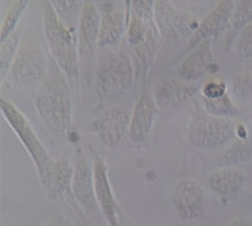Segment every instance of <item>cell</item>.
I'll list each match as a JSON object with an SVG mask.
<instances>
[{"mask_svg":"<svg viewBox=\"0 0 252 226\" xmlns=\"http://www.w3.org/2000/svg\"><path fill=\"white\" fill-rule=\"evenodd\" d=\"M36 108L45 125L54 131L67 129L71 117V100L64 76L57 70L48 75L36 97Z\"/></svg>","mask_w":252,"mask_h":226,"instance_id":"cell-1","label":"cell"},{"mask_svg":"<svg viewBox=\"0 0 252 226\" xmlns=\"http://www.w3.org/2000/svg\"><path fill=\"white\" fill-rule=\"evenodd\" d=\"M128 41L143 66L151 60L157 46L153 1H132Z\"/></svg>","mask_w":252,"mask_h":226,"instance_id":"cell-2","label":"cell"},{"mask_svg":"<svg viewBox=\"0 0 252 226\" xmlns=\"http://www.w3.org/2000/svg\"><path fill=\"white\" fill-rule=\"evenodd\" d=\"M236 127L230 118L200 114L191 118L187 139L193 147L200 150L219 149L237 137Z\"/></svg>","mask_w":252,"mask_h":226,"instance_id":"cell-3","label":"cell"},{"mask_svg":"<svg viewBox=\"0 0 252 226\" xmlns=\"http://www.w3.org/2000/svg\"><path fill=\"white\" fill-rule=\"evenodd\" d=\"M133 72L126 56L111 53L104 56L95 75L97 92L102 98L115 100L120 98L132 87Z\"/></svg>","mask_w":252,"mask_h":226,"instance_id":"cell-4","label":"cell"},{"mask_svg":"<svg viewBox=\"0 0 252 226\" xmlns=\"http://www.w3.org/2000/svg\"><path fill=\"white\" fill-rule=\"evenodd\" d=\"M47 41L60 68L69 75L78 73V59L73 35L59 19L52 3L43 1Z\"/></svg>","mask_w":252,"mask_h":226,"instance_id":"cell-5","label":"cell"},{"mask_svg":"<svg viewBox=\"0 0 252 226\" xmlns=\"http://www.w3.org/2000/svg\"><path fill=\"white\" fill-rule=\"evenodd\" d=\"M1 108L7 121L11 124L20 140L24 143L36 162L43 183L49 186L55 170L56 163L52 162L41 145L31 126L23 115L12 104L2 98Z\"/></svg>","mask_w":252,"mask_h":226,"instance_id":"cell-6","label":"cell"},{"mask_svg":"<svg viewBox=\"0 0 252 226\" xmlns=\"http://www.w3.org/2000/svg\"><path fill=\"white\" fill-rule=\"evenodd\" d=\"M153 16L155 24L165 38H179L193 31L195 32L199 26L192 16L179 11L167 1L154 2Z\"/></svg>","mask_w":252,"mask_h":226,"instance_id":"cell-7","label":"cell"},{"mask_svg":"<svg viewBox=\"0 0 252 226\" xmlns=\"http://www.w3.org/2000/svg\"><path fill=\"white\" fill-rule=\"evenodd\" d=\"M172 201L180 218L191 221L197 220L204 212L206 194L198 182L193 179H182L174 189Z\"/></svg>","mask_w":252,"mask_h":226,"instance_id":"cell-8","label":"cell"},{"mask_svg":"<svg viewBox=\"0 0 252 226\" xmlns=\"http://www.w3.org/2000/svg\"><path fill=\"white\" fill-rule=\"evenodd\" d=\"M19 49L11 68L13 76L26 85L37 82L45 69V57L40 47L29 41Z\"/></svg>","mask_w":252,"mask_h":226,"instance_id":"cell-9","label":"cell"},{"mask_svg":"<svg viewBox=\"0 0 252 226\" xmlns=\"http://www.w3.org/2000/svg\"><path fill=\"white\" fill-rule=\"evenodd\" d=\"M91 127L104 144L116 147L127 132L129 118L122 109H110L94 121Z\"/></svg>","mask_w":252,"mask_h":226,"instance_id":"cell-10","label":"cell"},{"mask_svg":"<svg viewBox=\"0 0 252 226\" xmlns=\"http://www.w3.org/2000/svg\"><path fill=\"white\" fill-rule=\"evenodd\" d=\"M235 2L232 1H220L210 13L199 24L193 33L189 45L194 48L202 41L209 39L211 36L222 31L231 22Z\"/></svg>","mask_w":252,"mask_h":226,"instance_id":"cell-11","label":"cell"},{"mask_svg":"<svg viewBox=\"0 0 252 226\" xmlns=\"http://www.w3.org/2000/svg\"><path fill=\"white\" fill-rule=\"evenodd\" d=\"M214 63L212 41L205 40L193 48L178 68V75L186 81H195L203 78Z\"/></svg>","mask_w":252,"mask_h":226,"instance_id":"cell-12","label":"cell"},{"mask_svg":"<svg viewBox=\"0 0 252 226\" xmlns=\"http://www.w3.org/2000/svg\"><path fill=\"white\" fill-rule=\"evenodd\" d=\"M158 110L153 97L147 92L140 96L129 122V135L135 143L144 141L153 127Z\"/></svg>","mask_w":252,"mask_h":226,"instance_id":"cell-13","label":"cell"},{"mask_svg":"<svg viewBox=\"0 0 252 226\" xmlns=\"http://www.w3.org/2000/svg\"><path fill=\"white\" fill-rule=\"evenodd\" d=\"M246 177L243 171L234 167L220 168L208 177L209 188L222 200L235 197L244 185Z\"/></svg>","mask_w":252,"mask_h":226,"instance_id":"cell-14","label":"cell"},{"mask_svg":"<svg viewBox=\"0 0 252 226\" xmlns=\"http://www.w3.org/2000/svg\"><path fill=\"white\" fill-rule=\"evenodd\" d=\"M194 87L172 80L160 81L155 90V101L160 107L179 109L195 95Z\"/></svg>","mask_w":252,"mask_h":226,"instance_id":"cell-15","label":"cell"},{"mask_svg":"<svg viewBox=\"0 0 252 226\" xmlns=\"http://www.w3.org/2000/svg\"><path fill=\"white\" fill-rule=\"evenodd\" d=\"M94 188L97 200L110 226H119L116 218V202L107 178V169L104 161L97 155L94 168Z\"/></svg>","mask_w":252,"mask_h":226,"instance_id":"cell-16","label":"cell"},{"mask_svg":"<svg viewBox=\"0 0 252 226\" xmlns=\"http://www.w3.org/2000/svg\"><path fill=\"white\" fill-rule=\"evenodd\" d=\"M99 16L95 6L91 2H85L80 15V45L84 53L94 51L98 41L100 28Z\"/></svg>","mask_w":252,"mask_h":226,"instance_id":"cell-17","label":"cell"},{"mask_svg":"<svg viewBox=\"0 0 252 226\" xmlns=\"http://www.w3.org/2000/svg\"><path fill=\"white\" fill-rule=\"evenodd\" d=\"M124 28V14L120 10L110 7L104 13L100 22L97 45L107 47L116 44Z\"/></svg>","mask_w":252,"mask_h":226,"instance_id":"cell-18","label":"cell"},{"mask_svg":"<svg viewBox=\"0 0 252 226\" xmlns=\"http://www.w3.org/2000/svg\"><path fill=\"white\" fill-rule=\"evenodd\" d=\"M91 171L85 161L76 165L73 180V190L75 196L86 208H92L95 204V188L93 186Z\"/></svg>","mask_w":252,"mask_h":226,"instance_id":"cell-19","label":"cell"},{"mask_svg":"<svg viewBox=\"0 0 252 226\" xmlns=\"http://www.w3.org/2000/svg\"><path fill=\"white\" fill-rule=\"evenodd\" d=\"M252 158V140H239L225 149L220 157V168L234 167L248 162Z\"/></svg>","mask_w":252,"mask_h":226,"instance_id":"cell-20","label":"cell"},{"mask_svg":"<svg viewBox=\"0 0 252 226\" xmlns=\"http://www.w3.org/2000/svg\"><path fill=\"white\" fill-rule=\"evenodd\" d=\"M202 101L209 115L213 116L230 118L238 115V109L227 93L222 97L214 100L202 97Z\"/></svg>","mask_w":252,"mask_h":226,"instance_id":"cell-21","label":"cell"},{"mask_svg":"<svg viewBox=\"0 0 252 226\" xmlns=\"http://www.w3.org/2000/svg\"><path fill=\"white\" fill-rule=\"evenodd\" d=\"M232 92L236 97L242 102L252 98V72L244 71L236 74L232 79Z\"/></svg>","mask_w":252,"mask_h":226,"instance_id":"cell-22","label":"cell"},{"mask_svg":"<svg viewBox=\"0 0 252 226\" xmlns=\"http://www.w3.org/2000/svg\"><path fill=\"white\" fill-rule=\"evenodd\" d=\"M28 3L29 2L26 0L15 1L10 7L1 28V42H4L10 35H12L11 32L14 31L23 11L26 10Z\"/></svg>","mask_w":252,"mask_h":226,"instance_id":"cell-23","label":"cell"},{"mask_svg":"<svg viewBox=\"0 0 252 226\" xmlns=\"http://www.w3.org/2000/svg\"><path fill=\"white\" fill-rule=\"evenodd\" d=\"M19 38L16 35H11L1 45V78L3 81L7 72L12 66L15 59V53L18 47Z\"/></svg>","mask_w":252,"mask_h":226,"instance_id":"cell-24","label":"cell"},{"mask_svg":"<svg viewBox=\"0 0 252 226\" xmlns=\"http://www.w3.org/2000/svg\"><path fill=\"white\" fill-rule=\"evenodd\" d=\"M252 22V1H237L231 18V27L235 30L246 28Z\"/></svg>","mask_w":252,"mask_h":226,"instance_id":"cell-25","label":"cell"},{"mask_svg":"<svg viewBox=\"0 0 252 226\" xmlns=\"http://www.w3.org/2000/svg\"><path fill=\"white\" fill-rule=\"evenodd\" d=\"M238 51L244 59L252 60V22L243 28L240 33Z\"/></svg>","mask_w":252,"mask_h":226,"instance_id":"cell-26","label":"cell"},{"mask_svg":"<svg viewBox=\"0 0 252 226\" xmlns=\"http://www.w3.org/2000/svg\"><path fill=\"white\" fill-rule=\"evenodd\" d=\"M202 93H203L202 97L205 98L210 99V100L219 98L226 94V86L222 81L220 82L211 81L206 84V85L203 87Z\"/></svg>","mask_w":252,"mask_h":226,"instance_id":"cell-27","label":"cell"},{"mask_svg":"<svg viewBox=\"0 0 252 226\" xmlns=\"http://www.w3.org/2000/svg\"><path fill=\"white\" fill-rule=\"evenodd\" d=\"M56 10L63 16H73L79 11L82 2L81 1H51Z\"/></svg>","mask_w":252,"mask_h":226,"instance_id":"cell-28","label":"cell"},{"mask_svg":"<svg viewBox=\"0 0 252 226\" xmlns=\"http://www.w3.org/2000/svg\"><path fill=\"white\" fill-rule=\"evenodd\" d=\"M227 226H252V220L249 218L237 219Z\"/></svg>","mask_w":252,"mask_h":226,"instance_id":"cell-29","label":"cell"},{"mask_svg":"<svg viewBox=\"0 0 252 226\" xmlns=\"http://www.w3.org/2000/svg\"><path fill=\"white\" fill-rule=\"evenodd\" d=\"M236 135L240 140H246L249 138L247 130L243 124H239L236 127Z\"/></svg>","mask_w":252,"mask_h":226,"instance_id":"cell-30","label":"cell"},{"mask_svg":"<svg viewBox=\"0 0 252 226\" xmlns=\"http://www.w3.org/2000/svg\"><path fill=\"white\" fill-rule=\"evenodd\" d=\"M248 196H249L251 202H252V185L249 187V190H248Z\"/></svg>","mask_w":252,"mask_h":226,"instance_id":"cell-31","label":"cell"},{"mask_svg":"<svg viewBox=\"0 0 252 226\" xmlns=\"http://www.w3.org/2000/svg\"></svg>","mask_w":252,"mask_h":226,"instance_id":"cell-32","label":"cell"}]
</instances>
